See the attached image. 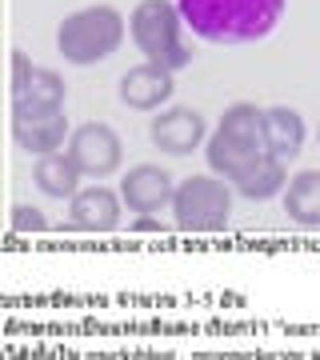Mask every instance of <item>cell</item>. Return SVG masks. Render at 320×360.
Returning <instances> with one entry per match:
<instances>
[{
    "mask_svg": "<svg viewBox=\"0 0 320 360\" xmlns=\"http://www.w3.org/2000/svg\"><path fill=\"white\" fill-rule=\"evenodd\" d=\"M177 13L208 44H252L276 28L284 0H177Z\"/></svg>",
    "mask_w": 320,
    "mask_h": 360,
    "instance_id": "cell-1",
    "label": "cell"
},
{
    "mask_svg": "<svg viewBox=\"0 0 320 360\" xmlns=\"http://www.w3.org/2000/svg\"><path fill=\"white\" fill-rule=\"evenodd\" d=\"M124 40V16L116 13L113 4H92L80 13L64 16L56 28V49L68 65L89 68L104 56H113Z\"/></svg>",
    "mask_w": 320,
    "mask_h": 360,
    "instance_id": "cell-2",
    "label": "cell"
},
{
    "mask_svg": "<svg viewBox=\"0 0 320 360\" xmlns=\"http://www.w3.org/2000/svg\"><path fill=\"white\" fill-rule=\"evenodd\" d=\"M180 20L177 4L172 0H141L132 16H128V32H132V44L148 56V65H160L165 72H177V68L188 65V44L180 37Z\"/></svg>",
    "mask_w": 320,
    "mask_h": 360,
    "instance_id": "cell-3",
    "label": "cell"
},
{
    "mask_svg": "<svg viewBox=\"0 0 320 360\" xmlns=\"http://www.w3.org/2000/svg\"><path fill=\"white\" fill-rule=\"evenodd\" d=\"M172 217L184 232H220L232 217V188L220 176H188L172 193Z\"/></svg>",
    "mask_w": 320,
    "mask_h": 360,
    "instance_id": "cell-4",
    "label": "cell"
},
{
    "mask_svg": "<svg viewBox=\"0 0 320 360\" xmlns=\"http://www.w3.org/2000/svg\"><path fill=\"white\" fill-rule=\"evenodd\" d=\"M8 65H13V120L60 116L68 89H64V80L52 68H37L20 49H13Z\"/></svg>",
    "mask_w": 320,
    "mask_h": 360,
    "instance_id": "cell-5",
    "label": "cell"
},
{
    "mask_svg": "<svg viewBox=\"0 0 320 360\" xmlns=\"http://www.w3.org/2000/svg\"><path fill=\"white\" fill-rule=\"evenodd\" d=\"M120 136L113 132V124H104V120H89V124H80L72 132V144H68V160L77 165L80 176H108L120 168Z\"/></svg>",
    "mask_w": 320,
    "mask_h": 360,
    "instance_id": "cell-6",
    "label": "cell"
},
{
    "mask_svg": "<svg viewBox=\"0 0 320 360\" xmlns=\"http://www.w3.org/2000/svg\"><path fill=\"white\" fill-rule=\"evenodd\" d=\"M120 205H128L132 212H141V217H153L160 212L165 205H172V193H177V184L168 176V168L160 165H136L128 168L124 180H120Z\"/></svg>",
    "mask_w": 320,
    "mask_h": 360,
    "instance_id": "cell-7",
    "label": "cell"
},
{
    "mask_svg": "<svg viewBox=\"0 0 320 360\" xmlns=\"http://www.w3.org/2000/svg\"><path fill=\"white\" fill-rule=\"evenodd\" d=\"M148 136H153V144L160 153L188 156L192 148L205 144V116L196 112V108H165L148 124Z\"/></svg>",
    "mask_w": 320,
    "mask_h": 360,
    "instance_id": "cell-8",
    "label": "cell"
},
{
    "mask_svg": "<svg viewBox=\"0 0 320 360\" xmlns=\"http://www.w3.org/2000/svg\"><path fill=\"white\" fill-rule=\"evenodd\" d=\"M172 92H177V80L160 65H136L120 77V101H124V108H136V112H153V108L168 104Z\"/></svg>",
    "mask_w": 320,
    "mask_h": 360,
    "instance_id": "cell-9",
    "label": "cell"
},
{
    "mask_svg": "<svg viewBox=\"0 0 320 360\" xmlns=\"http://www.w3.org/2000/svg\"><path fill=\"white\" fill-rule=\"evenodd\" d=\"M68 220L72 229L80 232H113L120 224V196L104 184H92V188H80L72 196V208H68Z\"/></svg>",
    "mask_w": 320,
    "mask_h": 360,
    "instance_id": "cell-10",
    "label": "cell"
},
{
    "mask_svg": "<svg viewBox=\"0 0 320 360\" xmlns=\"http://www.w3.org/2000/svg\"><path fill=\"white\" fill-rule=\"evenodd\" d=\"M305 116L296 112V108H264V153L272 160H296V153L305 148Z\"/></svg>",
    "mask_w": 320,
    "mask_h": 360,
    "instance_id": "cell-11",
    "label": "cell"
},
{
    "mask_svg": "<svg viewBox=\"0 0 320 360\" xmlns=\"http://www.w3.org/2000/svg\"><path fill=\"white\" fill-rule=\"evenodd\" d=\"M217 136H224L229 144L244 148V153H264V108L256 104H232L229 112L220 116Z\"/></svg>",
    "mask_w": 320,
    "mask_h": 360,
    "instance_id": "cell-12",
    "label": "cell"
},
{
    "mask_svg": "<svg viewBox=\"0 0 320 360\" xmlns=\"http://www.w3.org/2000/svg\"><path fill=\"white\" fill-rule=\"evenodd\" d=\"M13 136L16 144L32 156H52L60 153L64 136H68V120L60 116H37V120H13Z\"/></svg>",
    "mask_w": 320,
    "mask_h": 360,
    "instance_id": "cell-13",
    "label": "cell"
},
{
    "mask_svg": "<svg viewBox=\"0 0 320 360\" xmlns=\"http://www.w3.org/2000/svg\"><path fill=\"white\" fill-rule=\"evenodd\" d=\"M32 180H37L40 193L56 196V200H64V196H77V193H80V172H77V165L68 160V153L40 156L37 165H32Z\"/></svg>",
    "mask_w": 320,
    "mask_h": 360,
    "instance_id": "cell-14",
    "label": "cell"
},
{
    "mask_svg": "<svg viewBox=\"0 0 320 360\" xmlns=\"http://www.w3.org/2000/svg\"><path fill=\"white\" fill-rule=\"evenodd\" d=\"M284 212L305 229H320V172H296L288 180Z\"/></svg>",
    "mask_w": 320,
    "mask_h": 360,
    "instance_id": "cell-15",
    "label": "cell"
},
{
    "mask_svg": "<svg viewBox=\"0 0 320 360\" xmlns=\"http://www.w3.org/2000/svg\"><path fill=\"white\" fill-rule=\"evenodd\" d=\"M281 188H284V165L281 160H272L269 153L260 156V160L236 180V193L248 196V200H269V196H276Z\"/></svg>",
    "mask_w": 320,
    "mask_h": 360,
    "instance_id": "cell-16",
    "label": "cell"
},
{
    "mask_svg": "<svg viewBox=\"0 0 320 360\" xmlns=\"http://www.w3.org/2000/svg\"><path fill=\"white\" fill-rule=\"evenodd\" d=\"M260 156H264V153H260ZM260 156L244 153V148H236V144H229L224 136H212V141H208V168H212V176L232 180V184H236V180H241L244 172L260 160Z\"/></svg>",
    "mask_w": 320,
    "mask_h": 360,
    "instance_id": "cell-17",
    "label": "cell"
},
{
    "mask_svg": "<svg viewBox=\"0 0 320 360\" xmlns=\"http://www.w3.org/2000/svg\"><path fill=\"white\" fill-rule=\"evenodd\" d=\"M13 229L16 232H44L49 229V220H44V212L32 205H16L13 208Z\"/></svg>",
    "mask_w": 320,
    "mask_h": 360,
    "instance_id": "cell-18",
    "label": "cell"
},
{
    "mask_svg": "<svg viewBox=\"0 0 320 360\" xmlns=\"http://www.w3.org/2000/svg\"><path fill=\"white\" fill-rule=\"evenodd\" d=\"M132 229H141V232H153V229H160V220H153V217H141Z\"/></svg>",
    "mask_w": 320,
    "mask_h": 360,
    "instance_id": "cell-19",
    "label": "cell"
}]
</instances>
